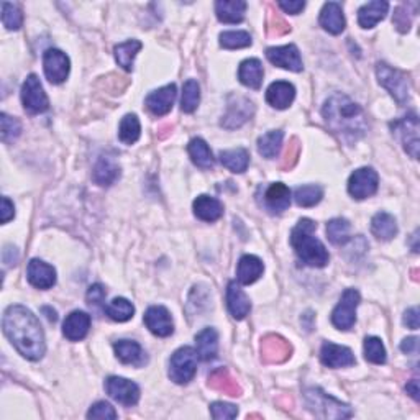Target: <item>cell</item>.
I'll use <instances>...</instances> for the list:
<instances>
[{"label": "cell", "instance_id": "obj_18", "mask_svg": "<svg viewBox=\"0 0 420 420\" xmlns=\"http://www.w3.org/2000/svg\"><path fill=\"white\" fill-rule=\"evenodd\" d=\"M26 277L30 284L38 289H50L56 284V271L48 262L41 260H31L26 267Z\"/></svg>", "mask_w": 420, "mask_h": 420}, {"label": "cell", "instance_id": "obj_49", "mask_svg": "<svg viewBox=\"0 0 420 420\" xmlns=\"http://www.w3.org/2000/svg\"><path fill=\"white\" fill-rule=\"evenodd\" d=\"M210 414H212L214 419L217 420H225V419H235L238 416V409L233 404L228 402H214L210 406Z\"/></svg>", "mask_w": 420, "mask_h": 420}, {"label": "cell", "instance_id": "obj_44", "mask_svg": "<svg viewBox=\"0 0 420 420\" xmlns=\"http://www.w3.org/2000/svg\"><path fill=\"white\" fill-rule=\"evenodd\" d=\"M365 358L370 363L385 365L386 363V348L377 337H368L365 340Z\"/></svg>", "mask_w": 420, "mask_h": 420}, {"label": "cell", "instance_id": "obj_48", "mask_svg": "<svg viewBox=\"0 0 420 420\" xmlns=\"http://www.w3.org/2000/svg\"><path fill=\"white\" fill-rule=\"evenodd\" d=\"M409 5L411 4H402V5H399L396 10H394L392 23L399 31H401V33H407V31L411 30L412 17L416 15V13L409 12Z\"/></svg>", "mask_w": 420, "mask_h": 420}, {"label": "cell", "instance_id": "obj_23", "mask_svg": "<svg viewBox=\"0 0 420 420\" xmlns=\"http://www.w3.org/2000/svg\"><path fill=\"white\" fill-rule=\"evenodd\" d=\"M227 306L232 317L236 320H243L251 311V302L248 296H246L243 289L236 284L235 281L230 282L227 289Z\"/></svg>", "mask_w": 420, "mask_h": 420}, {"label": "cell", "instance_id": "obj_53", "mask_svg": "<svg viewBox=\"0 0 420 420\" xmlns=\"http://www.w3.org/2000/svg\"><path fill=\"white\" fill-rule=\"evenodd\" d=\"M104 299H105V289L101 284H94V286L89 287V291H87V302L91 304L92 307L102 306Z\"/></svg>", "mask_w": 420, "mask_h": 420}, {"label": "cell", "instance_id": "obj_31", "mask_svg": "<svg viewBox=\"0 0 420 420\" xmlns=\"http://www.w3.org/2000/svg\"><path fill=\"white\" fill-rule=\"evenodd\" d=\"M194 214L204 222H215L223 215V206L210 196H199L194 201Z\"/></svg>", "mask_w": 420, "mask_h": 420}, {"label": "cell", "instance_id": "obj_29", "mask_svg": "<svg viewBox=\"0 0 420 420\" xmlns=\"http://www.w3.org/2000/svg\"><path fill=\"white\" fill-rule=\"evenodd\" d=\"M387 10H389V4L382 2V0L365 4L363 7L358 10L360 26L361 28H372V26H376L377 22H381V20L386 17Z\"/></svg>", "mask_w": 420, "mask_h": 420}, {"label": "cell", "instance_id": "obj_22", "mask_svg": "<svg viewBox=\"0 0 420 420\" xmlns=\"http://www.w3.org/2000/svg\"><path fill=\"white\" fill-rule=\"evenodd\" d=\"M296 97V89L291 82L286 81H276L272 82L266 91V101L271 107L284 110L294 102Z\"/></svg>", "mask_w": 420, "mask_h": 420}, {"label": "cell", "instance_id": "obj_14", "mask_svg": "<svg viewBox=\"0 0 420 420\" xmlns=\"http://www.w3.org/2000/svg\"><path fill=\"white\" fill-rule=\"evenodd\" d=\"M292 346L286 338L280 335H266L261 340V360L267 365H280L289 360Z\"/></svg>", "mask_w": 420, "mask_h": 420}, {"label": "cell", "instance_id": "obj_47", "mask_svg": "<svg viewBox=\"0 0 420 420\" xmlns=\"http://www.w3.org/2000/svg\"><path fill=\"white\" fill-rule=\"evenodd\" d=\"M0 122H2V141L4 143H13L22 133V125L15 117H10L7 114L0 115Z\"/></svg>", "mask_w": 420, "mask_h": 420}, {"label": "cell", "instance_id": "obj_51", "mask_svg": "<svg viewBox=\"0 0 420 420\" xmlns=\"http://www.w3.org/2000/svg\"><path fill=\"white\" fill-rule=\"evenodd\" d=\"M299 151H301V145H299V140L292 138L291 145L287 146L284 158H282V162H281L282 170H291V167H294V165L297 162Z\"/></svg>", "mask_w": 420, "mask_h": 420}, {"label": "cell", "instance_id": "obj_34", "mask_svg": "<svg viewBox=\"0 0 420 420\" xmlns=\"http://www.w3.org/2000/svg\"><path fill=\"white\" fill-rule=\"evenodd\" d=\"M120 177V167L110 158H101L94 166L92 179L99 186H112Z\"/></svg>", "mask_w": 420, "mask_h": 420}, {"label": "cell", "instance_id": "obj_19", "mask_svg": "<svg viewBox=\"0 0 420 420\" xmlns=\"http://www.w3.org/2000/svg\"><path fill=\"white\" fill-rule=\"evenodd\" d=\"M262 199H265V207L271 214H282L291 206V191L286 184L272 182L266 187Z\"/></svg>", "mask_w": 420, "mask_h": 420}, {"label": "cell", "instance_id": "obj_39", "mask_svg": "<svg viewBox=\"0 0 420 420\" xmlns=\"http://www.w3.org/2000/svg\"><path fill=\"white\" fill-rule=\"evenodd\" d=\"M141 133V127H140V120L135 114H127L120 122V128H118V138L122 143L125 145H133L138 141Z\"/></svg>", "mask_w": 420, "mask_h": 420}, {"label": "cell", "instance_id": "obj_54", "mask_svg": "<svg viewBox=\"0 0 420 420\" xmlns=\"http://www.w3.org/2000/svg\"><path fill=\"white\" fill-rule=\"evenodd\" d=\"M277 7H280L284 13H291V15H297L301 13L304 7H306V2H301V0H281V2H277Z\"/></svg>", "mask_w": 420, "mask_h": 420}, {"label": "cell", "instance_id": "obj_16", "mask_svg": "<svg viewBox=\"0 0 420 420\" xmlns=\"http://www.w3.org/2000/svg\"><path fill=\"white\" fill-rule=\"evenodd\" d=\"M145 324L150 328V332L155 333L156 337H170L175 332L171 314L162 306L150 307L145 314Z\"/></svg>", "mask_w": 420, "mask_h": 420}, {"label": "cell", "instance_id": "obj_58", "mask_svg": "<svg viewBox=\"0 0 420 420\" xmlns=\"http://www.w3.org/2000/svg\"><path fill=\"white\" fill-rule=\"evenodd\" d=\"M407 394L411 396L414 401H419V381L417 380H412L407 382Z\"/></svg>", "mask_w": 420, "mask_h": 420}, {"label": "cell", "instance_id": "obj_43", "mask_svg": "<svg viewBox=\"0 0 420 420\" xmlns=\"http://www.w3.org/2000/svg\"><path fill=\"white\" fill-rule=\"evenodd\" d=\"M328 240L333 245H345L350 240V223L346 219H333L327 223Z\"/></svg>", "mask_w": 420, "mask_h": 420}, {"label": "cell", "instance_id": "obj_40", "mask_svg": "<svg viewBox=\"0 0 420 420\" xmlns=\"http://www.w3.org/2000/svg\"><path fill=\"white\" fill-rule=\"evenodd\" d=\"M324 197V189L315 184H309V186H301L294 192V201L297 206L301 207H314L322 201Z\"/></svg>", "mask_w": 420, "mask_h": 420}, {"label": "cell", "instance_id": "obj_20", "mask_svg": "<svg viewBox=\"0 0 420 420\" xmlns=\"http://www.w3.org/2000/svg\"><path fill=\"white\" fill-rule=\"evenodd\" d=\"M176 101V86L175 84H167V86L158 89V91L151 92L148 97H146V107L156 117H161V115H166L171 112L172 105Z\"/></svg>", "mask_w": 420, "mask_h": 420}, {"label": "cell", "instance_id": "obj_57", "mask_svg": "<svg viewBox=\"0 0 420 420\" xmlns=\"http://www.w3.org/2000/svg\"><path fill=\"white\" fill-rule=\"evenodd\" d=\"M417 346H419V340L416 337H409L401 343V350L407 355L409 353H416Z\"/></svg>", "mask_w": 420, "mask_h": 420}, {"label": "cell", "instance_id": "obj_55", "mask_svg": "<svg viewBox=\"0 0 420 420\" xmlns=\"http://www.w3.org/2000/svg\"><path fill=\"white\" fill-rule=\"evenodd\" d=\"M404 325H407L412 330L419 328V307H412L406 311V314H404Z\"/></svg>", "mask_w": 420, "mask_h": 420}, {"label": "cell", "instance_id": "obj_25", "mask_svg": "<svg viewBox=\"0 0 420 420\" xmlns=\"http://www.w3.org/2000/svg\"><path fill=\"white\" fill-rule=\"evenodd\" d=\"M209 387H212L214 391L223 392L227 396H241V387L236 382L235 377L230 375L227 368H217L209 375Z\"/></svg>", "mask_w": 420, "mask_h": 420}, {"label": "cell", "instance_id": "obj_1", "mask_svg": "<svg viewBox=\"0 0 420 420\" xmlns=\"http://www.w3.org/2000/svg\"><path fill=\"white\" fill-rule=\"evenodd\" d=\"M2 328L20 355L26 360L38 361L46 351L45 333L36 315L23 306H10L4 312Z\"/></svg>", "mask_w": 420, "mask_h": 420}, {"label": "cell", "instance_id": "obj_8", "mask_svg": "<svg viewBox=\"0 0 420 420\" xmlns=\"http://www.w3.org/2000/svg\"><path fill=\"white\" fill-rule=\"evenodd\" d=\"M253 114L255 105L250 99H246L243 96H232L228 99L227 112H225L220 125L227 130L240 128L253 117Z\"/></svg>", "mask_w": 420, "mask_h": 420}, {"label": "cell", "instance_id": "obj_17", "mask_svg": "<svg viewBox=\"0 0 420 420\" xmlns=\"http://www.w3.org/2000/svg\"><path fill=\"white\" fill-rule=\"evenodd\" d=\"M320 360L328 368H346L355 365V355L353 351L346 346L335 345L332 341H325L320 350Z\"/></svg>", "mask_w": 420, "mask_h": 420}, {"label": "cell", "instance_id": "obj_32", "mask_svg": "<svg viewBox=\"0 0 420 420\" xmlns=\"http://www.w3.org/2000/svg\"><path fill=\"white\" fill-rule=\"evenodd\" d=\"M115 355L117 358L125 365L141 366L143 365V350L141 346L133 340H118L114 345Z\"/></svg>", "mask_w": 420, "mask_h": 420}, {"label": "cell", "instance_id": "obj_13", "mask_svg": "<svg viewBox=\"0 0 420 420\" xmlns=\"http://www.w3.org/2000/svg\"><path fill=\"white\" fill-rule=\"evenodd\" d=\"M43 67L45 76L51 84H61L70 76L71 62L70 57L66 56V52L51 48L45 52Z\"/></svg>", "mask_w": 420, "mask_h": 420}, {"label": "cell", "instance_id": "obj_36", "mask_svg": "<svg viewBox=\"0 0 420 420\" xmlns=\"http://www.w3.org/2000/svg\"><path fill=\"white\" fill-rule=\"evenodd\" d=\"M220 162L236 175H241V172L246 171V167L250 165V155L245 148H235V150H227L220 151Z\"/></svg>", "mask_w": 420, "mask_h": 420}, {"label": "cell", "instance_id": "obj_52", "mask_svg": "<svg viewBox=\"0 0 420 420\" xmlns=\"http://www.w3.org/2000/svg\"><path fill=\"white\" fill-rule=\"evenodd\" d=\"M267 31H270V35L281 36V35H286L287 31H291V26H289L284 20L280 17V15L271 12L270 20H267Z\"/></svg>", "mask_w": 420, "mask_h": 420}, {"label": "cell", "instance_id": "obj_5", "mask_svg": "<svg viewBox=\"0 0 420 420\" xmlns=\"http://www.w3.org/2000/svg\"><path fill=\"white\" fill-rule=\"evenodd\" d=\"M376 76L381 86L396 99L399 105L409 102V99H411V79H409L406 72L391 67L386 62H377Z\"/></svg>", "mask_w": 420, "mask_h": 420}, {"label": "cell", "instance_id": "obj_56", "mask_svg": "<svg viewBox=\"0 0 420 420\" xmlns=\"http://www.w3.org/2000/svg\"><path fill=\"white\" fill-rule=\"evenodd\" d=\"M15 217V207L10 202L9 197H2V223H7L9 220Z\"/></svg>", "mask_w": 420, "mask_h": 420}, {"label": "cell", "instance_id": "obj_26", "mask_svg": "<svg viewBox=\"0 0 420 420\" xmlns=\"http://www.w3.org/2000/svg\"><path fill=\"white\" fill-rule=\"evenodd\" d=\"M265 271V266H262V261L258 256L253 255H245L241 256L238 261V270H236V280H238L240 284H253L255 281L260 280V276Z\"/></svg>", "mask_w": 420, "mask_h": 420}, {"label": "cell", "instance_id": "obj_12", "mask_svg": "<svg viewBox=\"0 0 420 420\" xmlns=\"http://www.w3.org/2000/svg\"><path fill=\"white\" fill-rule=\"evenodd\" d=\"M105 391L115 401L122 404V406L131 407L140 401V387L133 381L125 380L120 376H110L105 381Z\"/></svg>", "mask_w": 420, "mask_h": 420}, {"label": "cell", "instance_id": "obj_33", "mask_svg": "<svg viewBox=\"0 0 420 420\" xmlns=\"http://www.w3.org/2000/svg\"><path fill=\"white\" fill-rule=\"evenodd\" d=\"M371 232L377 240L389 241L397 235L396 219L387 212H377L371 220Z\"/></svg>", "mask_w": 420, "mask_h": 420}, {"label": "cell", "instance_id": "obj_28", "mask_svg": "<svg viewBox=\"0 0 420 420\" xmlns=\"http://www.w3.org/2000/svg\"><path fill=\"white\" fill-rule=\"evenodd\" d=\"M197 356L202 361H210L217 356L219 351V333L215 328H204L196 335Z\"/></svg>", "mask_w": 420, "mask_h": 420}, {"label": "cell", "instance_id": "obj_30", "mask_svg": "<svg viewBox=\"0 0 420 420\" xmlns=\"http://www.w3.org/2000/svg\"><path fill=\"white\" fill-rule=\"evenodd\" d=\"M262 76H265L262 65H261L260 60H256V57L245 60L240 65L238 79L243 86L250 87V89H260L261 82H262Z\"/></svg>", "mask_w": 420, "mask_h": 420}, {"label": "cell", "instance_id": "obj_45", "mask_svg": "<svg viewBox=\"0 0 420 420\" xmlns=\"http://www.w3.org/2000/svg\"><path fill=\"white\" fill-rule=\"evenodd\" d=\"M220 45L227 50L246 48L251 45V36L246 31H223L220 35Z\"/></svg>", "mask_w": 420, "mask_h": 420}, {"label": "cell", "instance_id": "obj_6", "mask_svg": "<svg viewBox=\"0 0 420 420\" xmlns=\"http://www.w3.org/2000/svg\"><path fill=\"white\" fill-rule=\"evenodd\" d=\"M197 371V351L184 346L175 351L170 361V377L176 385H187Z\"/></svg>", "mask_w": 420, "mask_h": 420}, {"label": "cell", "instance_id": "obj_21", "mask_svg": "<svg viewBox=\"0 0 420 420\" xmlns=\"http://www.w3.org/2000/svg\"><path fill=\"white\" fill-rule=\"evenodd\" d=\"M89 328H91V315L82 311L71 312L66 317L65 324H62V333H65V337L71 341H79L86 338Z\"/></svg>", "mask_w": 420, "mask_h": 420}, {"label": "cell", "instance_id": "obj_50", "mask_svg": "<svg viewBox=\"0 0 420 420\" xmlns=\"http://www.w3.org/2000/svg\"><path fill=\"white\" fill-rule=\"evenodd\" d=\"M87 419H117V412H115V409L109 402L99 401L89 409Z\"/></svg>", "mask_w": 420, "mask_h": 420}, {"label": "cell", "instance_id": "obj_59", "mask_svg": "<svg viewBox=\"0 0 420 420\" xmlns=\"http://www.w3.org/2000/svg\"><path fill=\"white\" fill-rule=\"evenodd\" d=\"M43 311H46V312H48V315H46V317H48L50 320H52V322H55V320L57 319V317H56V312H55V311H52V312H51L48 307H45V309H43Z\"/></svg>", "mask_w": 420, "mask_h": 420}, {"label": "cell", "instance_id": "obj_42", "mask_svg": "<svg viewBox=\"0 0 420 420\" xmlns=\"http://www.w3.org/2000/svg\"><path fill=\"white\" fill-rule=\"evenodd\" d=\"M199 102H201V87H199L197 81L189 79L184 82L182 86V99H181V109L182 112L192 114L197 109Z\"/></svg>", "mask_w": 420, "mask_h": 420}, {"label": "cell", "instance_id": "obj_11", "mask_svg": "<svg viewBox=\"0 0 420 420\" xmlns=\"http://www.w3.org/2000/svg\"><path fill=\"white\" fill-rule=\"evenodd\" d=\"M377 184H380V177H377V172L372 167H360L350 176L348 192L351 197L363 201V199L375 196Z\"/></svg>", "mask_w": 420, "mask_h": 420}, {"label": "cell", "instance_id": "obj_4", "mask_svg": "<svg viewBox=\"0 0 420 420\" xmlns=\"http://www.w3.org/2000/svg\"><path fill=\"white\" fill-rule=\"evenodd\" d=\"M306 402L309 411L320 419H350L353 416L350 406L328 396L319 387H311L306 391Z\"/></svg>", "mask_w": 420, "mask_h": 420}, {"label": "cell", "instance_id": "obj_2", "mask_svg": "<svg viewBox=\"0 0 420 420\" xmlns=\"http://www.w3.org/2000/svg\"><path fill=\"white\" fill-rule=\"evenodd\" d=\"M322 115L327 127L343 141L355 143L368 131V117L358 104L343 94H335L324 104Z\"/></svg>", "mask_w": 420, "mask_h": 420}, {"label": "cell", "instance_id": "obj_46", "mask_svg": "<svg viewBox=\"0 0 420 420\" xmlns=\"http://www.w3.org/2000/svg\"><path fill=\"white\" fill-rule=\"evenodd\" d=\"M2 23L7 30H18L23 23V15L15 4H2Z\"/></svg>", "mask_w": 420, "mask_h": 420}, {"label": "cell", "instance_id": "obj_37", "mask_svg": "<svg viewBox=\"0 0 420 420\" xmlns=\"http://www.w3.org/2000/svg\"><path fill=\"white\" fill-rule=\"evenodd\" d=\"M141 45L138 40H128L125 43H120L115 46V60H117L118 66L125 71H131L133 70V61L135 56L138 55L141 50Z\"/></svg>", "mask_w": 420, "mask_h": 420}, {"label": "cell", "instance_id": "obj_38", "mask_svg": "<svg viewBox=\"0 0 420 420\" xmlns=\"http://www.w3.org/2000/svg\"><path fill=\"white\" fill-rule=\"evenodd\" d=\"M282 138H284V133H282L281 130H271V131H267L266 135L260 136V140H258L260 155L267 158V160L276 158L281 151Z\"/></svg>", "mask_w": 420, "mask_h": 420}, {"label": "cell", "instance_id": "obj_3", "mask_svg": "<svg viewBox=\"0 0 420 420\" xmlns=\"http://www.w3.org/2000/svg\"><path fill=\"white\" fill-rule=\"evenodd\" d=\"M315 228H317V225L311 219L299 220V223L292 228L291 245L296 250L299 258L307 266L324 267L328 262L330 256L322 241L314 236Z\"/></svg>", "mask_w": 420, "mask_h": 420}, {"label": "cell", "instance_id": "obj_27", "mask_svg": "<svg viewBox=\"0 0 420 420\" xmlns=\"http://www.w3.org/2000/svg\"><path fill=\"white\" fill-rule=\"evenodd\" d=\"M246 12V2L243 0H219L215 4L217 18L223 23H240L243 22Z\"/></svg>", "mask_w": 420, "mask_h": 420}, {"label": "cell", "instance_id": "obj_7", "mask_svg": "<svg viewBox=\"0 0 420 420\" xmlns=\"http://www.w3.org/2000/svg\"><path fill=\"white\" fill-rule=\"evenodd\" d=\"M360 292L356 289H346L341 294L340 302L332 312V324L338 330H350L356 322V307L360 304Z\"/></svg>", "mask_w": 420, "mask_h": 420}, {"label": "cell", "instance_id": "obj_9", "mask_svg": "<svg viewBox=\"0 0 420 420\" xmlns=\"http://www.w3.org/2000/svg\"><path fill=\"white\" fill-rule=\"evenodd\" d=\"M394 133L404 146V150L407 151L411 158L417 160L419 158V118L416 114H409L406 117L397 120V122L392 123Z\"/></svg>", "mask_w": 420, "mask_h": 420}, {"label": "cell", "instance_id": "obj_24", "mask_svg": "<svg viewBox=\"0 0 420 420\" xmlns=\"http://www.w3.org/2000/svg\"><path fill=\"white\" fill-rule=\"evenodd\" d=\"M320 25L325 31L332 35H340L345 30V15L341 10V5L337 2H328L324 5L320 12Z\"/></svg>", "mask_w": 420, "mask_h": 420}, {"label": "cell", "instance_id": "obj_10", "mask_svg": "<svg viewBox=\"0 0 420 420\" xmlns=\"http://www.w3.org/2000/svg\"><path fill=\"white\" fill-rule=\"evenodd\" d=\"M22 102L30 114H43L50 109V101L43 91L38 76L30 74L22 86Z\"/></svg>", "mask_w": 420, "mask_h": 420}, {"label": "cell", "instance_id": "obj_41", "mask_svg": "<svg viewBox=\"0 0 420 420\" xmlns=\"http://www.w3.org/2000/svg\"><path fill=\"white\" fill-rule=\"evenodd\" d=\"M105 314L115 322H127L135 314L133 304L123 297H115L112 302L105 307Z\"/></svg>", "mask_w": 420, "mask_h": 420}, {"label": "cell", "instance_id": "obj_15", "mask_svg": "<svg viewBox=\"0 0 420 420\" xmlns=\"http://www.w3.org/2000/svg\"><path fill=\"white\" fill-rule=\"evenodd\" d=\"M266 57L275 66L282 67V70H287V71H292V72H301L304 67L301 55H299V50L296 45L272 46V48L266 50Z\"/></svg>", "mask_w": 420, "mask_h": 420}, {"label": "cell", "instance_id": "obj_35", "mask_svg": "<svg viewBox=\"0 0 420 420\" xmlns=\"http://www.w3.org/2000/svg\"><path fill=\"white\" fill-rule=\"evenodd\" d=\"M189 156H191L192 162L202 170H212L215 165V160L212 156V151H210L209 145L202 138H194L187 146Z\"/></svg>", "mask_w": 420, "mask_h": 420}]
</instances>
